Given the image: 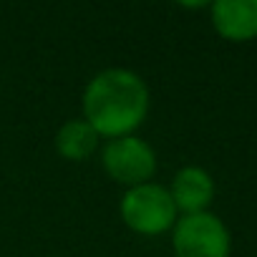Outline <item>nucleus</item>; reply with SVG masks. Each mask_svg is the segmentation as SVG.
<instances>
[{"label":"nucleus","mask_w":257,"mask_h":257,"mask_svg":"<svg viewBox=\"0 0 257 257\" xmlns=\"http://www.w3.org/2000/svg\"><path fill=\"white\" fill-rule=\"evenodd\" d=\"M149 113V86L128 68L98 71L83 91V118L106 139L132 137Z\"/></svg>","instance_id":"f257e3e1"},{"label":"nucleus","mask_w":257,"mask_h":257,"mask_svg":"<svg viewBox=\"0 0 257 257\" xmlns=\"http://www.w3.org/2000/svg\"><path fill=\"white\" fill-rule=\"evenodd\" d=\"M118 212L128 229L147 237L169 232L179 219V212L169 189L157 182H147V184L126 189L118 202Z\"/></svg>","instance_id":"f03ea898"},{"label":"nucleus","mask_w":257,"mask_h":257,"mask_svg":"<svg viewBox=\"0 0 257 257\" xmlns=\"http://www.w3.org/2000/svg\"><path fill=\"white\" fill-rule=\"evenodd\" d=\"M172 249L177 257H229L232 237L212 212L182 214L172 227Z\"/></svg>","instance_id":"7ed1b4c3"},{"label":"nucleus","mask_w":257,"mask_h":257,"mask_svg":"<svg viewBox=\"0 0 257 257\" xmlns=\"http://www.w3.org/2000/svg\"><path fill=\"white\" fill-rule=\"evenodd\" d=\"M101 164L113 182L132 189V187L152 182L157 172V152L149 142L134 134L118 137V139H108V144L103 147Z\"/></svg>","instance_id":"20e7f679"},{"label":"nucleus","mask_w":257,"mask_h":257,"mask_svg":"<svg viewBox=\"0 0 257 257\" xmlns=\"http://www.w3.org/2000/svg\"><path fill=\"white\" fill-rule=\"evenodd\" d=\"M214 31L234 43L257 38V0H217L209 6Z\"/></svg>","instance_id":"39448f33"},{"label":"nucleus","mask_w":257,"mask_h":257,"mask_svg":"<svg viewBox=\"0 0 257 257\" xmlns=\"http://www.w3.org/2000/svg\"><path fill=\"white\" fill-rule=\"evenodd\" d=\"M167 189L177 204V212L182 214L207 212L214 199V179L202 167H182Z\"/></svg>","instance_id":"423d86ee"},{"label":"nucleus","mask_w":257,"mask_h":257,"mask_svg":"<svg viewBox=\"0 0 257 257\" xmlns=\"http://www.w3.org/2000/svg\"><path fill=\"white\" fill-rule=\"evenodd\" d=\"M98 139L86 118H68L56 134V152L68 162H83L98 149Z\"/></svg>","instance_id":"0eeeda50"}]
</instances>
